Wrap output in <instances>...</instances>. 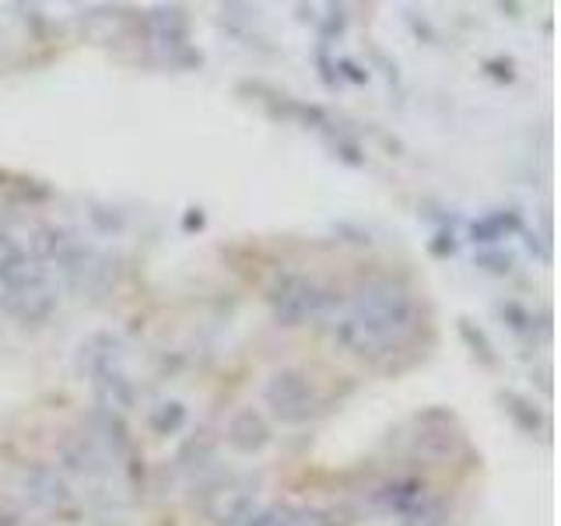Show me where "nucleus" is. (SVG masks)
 Segmentation results:
<instances>
[{"label": "nucleus", "mask_w": 561, "mask_h": 526, "mask_svg": "<svg viewBox=\"0 0 561 526\" xmlns=\"http://www.w3.org/2000/svg\"><path fill=\"white\" fill-rule=\"evenodd\" d=\"M263 400H267V408L280 421H288V425H302V421L316 418L323 408L316 386L302 373H295V368H280L267 382V390H263Z\"/></svg>", "instance_id": "nucleus-4"}, {"label": "nucleus", "mask_w": 561, "mask_h": 526, "mask_svg": "<svg viewBox=\"0 0 561 526\" xmlns=\"http://www.w3.org/2000/svg\"><path fill=\"white\" fill-rule=\"evenodd\" d=\"M60 302L57 277L39 256L22 250H8L0 256V306L18 323H46Z\"/></svg>", "instance_id": "nucleus-2"}, {"label": "nucleus", "mask_w": 561, "mask_h": 526, "mask_svg": "<svg viewBox=\"0 0 561 526\" xmlns=\"http://www.w3.org/2000/svg\"><path fill=\"white\" fill-rule=\"evenodd\" d=\"M253 513H256V488L245 478L232 481V484H221L218 491H210V499H207V516L218 526L245 523Z\"/></svg>", "instance_id": "nucleus-6"}, {"label": "nucleus", "mask_w": 561, "mask_h": 526, "mask_svg": "<svg viewBox=\"0 0 561 526\" xmlns=\"http://www.w3.org/2000/svg\"><path fill=\"white\" fill-rule=\"evenodd\" d=\"M403 526H443V505L421 499L403 513Z\"/></svg>", "instance_id": "nucleus-10"}, {"label": "nucleus", "mask_w": 561, "mask_h": 526, "mask_svg": "<svg viewBox=\"0 0 561 526\" xmlns=\"http://www.w3.org/2000/svg\"><path fill=\"white\" fill-rule=\"evenodd\" d=\"M228 443H232L239 453H260L271 443V428L256 411H239L228 425Z\"/></svg>", "instance_id": "nucleus-8"}, {"label": "nucleus", "mask_w": 561, "mask_h": 526, "mask_svg": "<svg viewBox=\"0 0 561 526\" xmlns=\"http://www.w3.org/2000/svg\"><path fill=\"white\" fill-rule=\"evenodd\" d=\"M333 338L351 355L382 362L421 338V306L414 291L403 288L400 281L368 277L341 306L337 320H333Z\"/></svg>", "instance_id": "nucleus-1"}, {"label": "nucleus", "mask_w": 561, "mask_h": 526, "mask_svg": "<svg viewBox=\"0 0 561 526\" xmlns=\"http://www.w3.org/2000/svg\"><path fill=\"white\" fill-rule=\"evenodd\" d=\"M242 526H333L330 513L312 505H271L260 508Z\"/></svg>", "instance_id": "nucleus-7"}, {"label": "nucleus", "mask_w": 561, "mask_h": 526, "mask_svg": "<svg viewBox=\"0 0 561 526\" xmlns=\"http://www.w3.org/2000/svg\"><path fill=\"white\" fill-rule=\"evenodd\" d=\"M0 526H46V519L18 495H0Z\"/></svg>", "instance_id": "nucleus-9"}, {"label": "nucleus", "mask_w": 561, "mask_h": 526, "mask_svg": "<svg viewBox=\"0 0 561 526\" xmlns=\"http://www.w3.org/2000/svg\"><path fill=\"white\" fill-rule=\"evenodd\" d=\"M18 491H22L18 499L28 502L39 516H64L75 505V491L49 464H25L18 470Z\"/></svg>", "instance_id": "nucleus-5"}, {"label": "nucleus", "mask_w": 561, "mask_h": 526, "mask_svg": "<svg viewBox=\"0 0 561 526\" xmlns=\"http://www.w3.org/2000/svg\"><path fill=\"white\" fill-rule=\"evenodd\" d=\"M271 312L280 327H302L330 312V291L306 274H280L271 288Z\"/></svg>", "instance_id": "nucleus-3"}]
</instances>
